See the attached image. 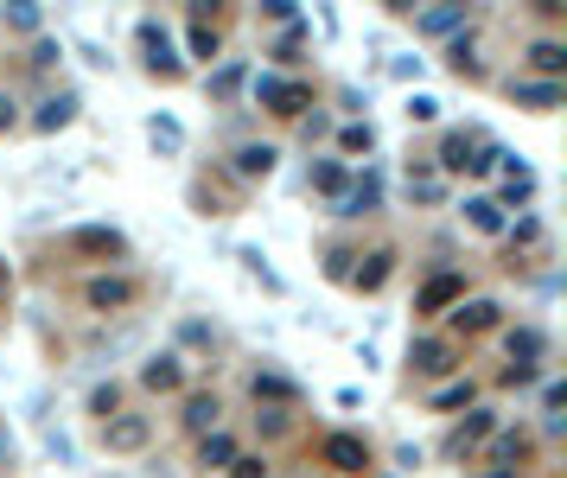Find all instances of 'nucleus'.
<instances>
[{"instance_id": "nucleus-14", "label": "nucleus", "mask_w": 567, "mask_h": 478, "mask_svg": "<svg viewBox=\"0 0 567 478\" xmlns=\"http://www.w3.org/2000/svg\"><path fill=\"white\" fill-rule=\"evenodd\" d=\"M542 357H548V338H542L536 326H517V332H510V364L542 370Z\"/></svg>"}, {"instance_id": "nucleus-34", "label": "nucleus", "mask_w": 567, "mask_h": 478, "mask_svg": "<svg viewBox=\"0 0 567 478\" xmlns=\"http://www.w3.org/2000/svg\"><path fill=\"white\" fill-rule=\"evenodd\" d=\"M459 402H472V383H446V389H434V408H459Z\"/></svg>"}, {"instance_id": "nucleus-11", "label": "nucleus", "mask_w": 567, "mask_h": 478, "mask_svg": "<svg viewBox=\"0 0 567 478\" xmlns=\"http://www.w3.org/2000/svg\"><path fill=\"white\" fill-rule=\"evenodd\" d=\"M408 364H415V377H446V370H453V345H446V338H415Z\"/></svg>"}, {"instance_id": "nucleus-13", "label": "nucleus", "mask_w": 567, "mask_h": 478, "mask_svg": "<svg viewBox=\"0 0 567 478\" xmlns=\"http://www.w3.org/2000/svg\"><path fill=\"white\" fill-rule=\"evenodd\" d=\"M274 160H281V153H274L268 141H249V147H236V179H268L274 173Z\"/></svg>"}, {"instance_id": "nucleus-32", "label": "nucleus", "mask_w": 567, "mask_h": 478, "mask_svg": "<svg viewBox=\"0 0 567 478\" xmlns=\"http://www.w3.org/2000/svg\"><path fill=\"white\" fill-rule=\"evenodd\" d=\"M115 402H122V389H115V383H96V389H90V415H96V421H109Z\"/></svg>"}, {"instance_id": "nucleus-18", "label": "nucleus", "mask_w": 567, "mask_h": 478, "mask_svg": "<svg viewBox=\"0 0 567 478\" xmlns=\"http://www.w3.org/2000/svg\"><path fill=\"white\" fill-rule=\"evenodd\" d=\"M376 204H383V185H376V179H357L351 192L338 198V217H370Z\"/></svg>"}, {"instance_id": "nucleus-37", "label": "nucleus", "mask_w": 567, "mask_h": 478, "mask_svg": "<svg viewBox=\"0 0 567 478\" xmlns=\"http://www.w3.org/2000/svg\"><path fill=\"white\" fill-rule=\"evenodd\" d=\"M434 115H440L434 96H408V122H434Z\"/></svg>"}, {"instance_id": "nucleus-7", "label": "nucleus", "mask_w": 567, "mask_h": 478, "mask_svg": "<svg viewBox=\"0 0 567 478\" xmlns=\"http://www.w3.org/2000/svg\"><path fill=\"white\" fill-rule=\"evenodd\" d=\"M453 300H466V275H453V268H446V275H434L421 287V300H415V313H446V306Z\"/></svg>"}, {"instance_id": "nucleus-27", "label": "nucleus", "mask_w": 567, "mask_h": 478, "mask_svg": "<svg viewBox=\"0 0 567 478\" xmlns=\"http://www.w3.org/2000/svg\"><path fill=\"white\" fill-rule=\"evenodd\" d=\"M446 64H453L459 77H485V64L472 58V39H453V45H446Z\"/></svg>"}, {"instance_id": "nucleus-31", "label": "nucleus", "mask_w": 567, "mask_h": 478, "mask_svg": "<svg viewBox=\"0 0 567 478\" xmlns=\"http://www.w3.org/2000/svg\"><path fill=\"white\" fill-rule=\"evenodd\" d=\"M192 58H217V26H204L198 7H192Z\"/></svg>"}, {"instance_id": "nucleus-24", "label": "nucleus", "mask_w": 567, "mask_h": 478, "mask_svg": "<svg viewBox=\"0 0 567 478\" xmlns=\"http://www.w3.org/2000/svg\"><path fill=\"white\" fill-rule=\"evenodd\" d=\"M529 453V434L517 428V434H497V447H491V466L497 472H517V466H510V459H523Z\"/></svg>"}, {"instance_id": "nucleus-35", "label": "nucleus", "mask_w": 567, "mask_h": 478, "mask_svg": "<svg viewBox=\"0 0 567 478\" xmlns=\"http://www.w3.org/2000/svg\"><path fill=\"white\" fill-rule=\"evenodd\" d=\"M351 262H357L351 249H332V255H325V275H332V281H351Z\"/></svg>"}, {"instance_id": "nucleus-15", "label": "nucleus", "mask_w": 567, "mask_h": 478, "mask_svg": "<svg viewBox=\"0 0 567 478\" xmlns=\"http://www.w3.org/2000/svg\"><path fill=\"white\" fill-rule=\"evenodd\" d=\"M185 428H192L198 440H204V434H217V428H223V402H217V396H204V389H198V396L185 402Z\"/></svg>"}, {"instance_id": "nucleus-1", "label": "nucleus", "mask_w": 567, "mask_h": 478, "mask_svg": "<svg viewBox=\"0 0 567 478\" xmlns=\"http://www.w3.org/2000/svg\"><path fill=\"white\" fill-rule=\"evenodd\" d=\"M134 39H141V64L153 77H179L185 64H179V45H173V32H166L160 20H141L134 26Z\"/></svg>"}, {"instance_id": "nucleus-6", "label": "nucleus", "mask_w": 567, "mask_h": 478, "mask_svg": "<svg viewBox=\"0 0 567 478\" xmlns=\"http://www.w3.org/2000/svg\"><path fill=\"white\" fill-rule=\"evenodd\" d=\"M77 109H83L77 90H58V96H45V102H39L32 128H39V134H58V128H71V122H77Z\"/></svg>"}, {"instance_id": "nucleus-30", "label": "nucleus", "mask_w": 567, "mask_h": 478, "mask_svg": "<svg viewBox=\"0 0 567 478\" xmlns=\"http://www.w3.org/2000/svg\"><path fill=\"white\" fill-rule=\"evenodd\" d=\"M338 147H345V153H370V147H376V128H370V122H345Z\"/></svg>"}, {"instance_id": "nucleus-40", "label": "nucleus", "mask_w": 567, "mask_h": 478, "mask_svg": "<svg viewBox=\"0 0 567 478\" xmlns=\"http://www.w3.org/2000/svg\"><path fill=\"white\" fill-rule=\"evenodd\" d=\"M58 58H64V51L51 45V39H39V51H32V64H39V71H45V64H58Z\"/></svg>"}, {"instance_id": "nucleus-9", "label": "nucleus", "mask_w": 567, "mask_h": 478, "mask_svg": "<svg viewBox=\"0 0 567 478\" xmlns=\"http://www.w3.org/2000/svg\"><path fill=\"white\" fill-rule=\"evenodd\" d=\"M255 96H262L274 115H300L306 109V83H287V77H262V83H255Z\"/></svg>"}, {"instance_id": "nucleus-29", "label": "nucleus", "mask_w": 567, "mask_h": 478, "mask_svg": "<svg viewBox=\"0 0 567 478\" xmlns=\"http://www.w3.org/2000/svg\"><path fill=\"white\" fill-rule=\"evenodd\" d=\"M294 402V383H287V377H274V370H262V377H255V402Z\"/></svg>"}, {"instance_id": "nucleus-20", "label": "nucleus", "mask_w": 567, "mask_h": 478, "mask_svg": "<svg viewBox=\"0 0 567 478\" xmlns=\"http://www.w3.org/2000/svg\"><path fill=\"white\" fill-rule=\"evenodd\" d=\"M313 192H325V198H345V192H351L345 160H319V166H313Z\"/></svg>"}, {"instance_id": "nucleus-16", "label": "nucleus", "mask_w": 567, "mask_h": 478, "mask_svg": "<svg viewBox=\"0 0 567 478\" xmlns=\"http://www.w3.org/2000/svg\"><path fill=\"white\" fill-rule=\"evenodd\" d=\"M198 466H204V472H230V466H236V440L223 434V428L204 434V440H198Z\"/></svg>"}, {"instance_id": "nucleus-28", "label": "nucleus", "mask_w": 567, "mask_h": 478, "mask_svg": "<svg viewBox=\"0 0 567 478\" xmlns=\"http://www.w3.org/2000/svg\"><path fill=\"white\" fill-rule=\"evenodd\" d=\"M236 262H243V268H249V275L262 281V287H274V294H281V275H274V268H268V255H262V249H243V255H236Z\"/></svg>"}, {"instance_id": "nucleus-3", "label": "nucleus", "mask_w": 567, "mask_h": 478, "mask_svg": "<svg viewBox=\"0 0 567 478\" xmlns=\"http://www.w3.org/2000/svg\"><path fill=\"white\" fill-rule=\"evenodd\" d=\"M319 459H325V466H332V472H364L370 466V447H364V440H357V434H325L319 440Z\"/></svg>"}, {"instance_id": "nucleus-39", "label": "nucleus", "mask_w": 567, "mask_h": 478, "mask_svg": "<svg viewBox=\"0 0 567 478\" xmlns=\"http://www.w3.org/2000/svg\"><path fill=\"white\" fill-rule=\"evenodd\" d=\"M510 236H517V243H529V249H536V243H542V224H536V217H523V224L510 230Z\"/></svg>"}, {"instance_id": "nucleus-5", "label": "nucleus", "mask_w": 567, "mask_h": 478, "mask_svg": "<svg viewBox=\"0 0 567 478\" xmlns=\"http://www.w3.org/2000/svg\"><path fill=\"white\" fill-rule=\"evenodd\" d=\"M64 249L71 255H128V236L109 230V224H83V230L64 236Z\"/></svg>"}, {"instance_id": "nucleus-17", "label": "nucleus", "mask_w": 567, "mask_h": 478, "mask_svg": "<svg viewBox=\"0 0 567 478\" xmlns=\"http://www.w3.org/2000/svg\"><path fill=\"white\" fill-rule=\"evenodd\" d=\"M497 313H504L497 300H459L453 326H459V332H491V326H497Z\"/></svg>"}, {"instance_id": "nucleus-4", "label": "nucleus", "mask_w": 567, "mask_h": 478, "mask_svg": "<svg viewBox=\"0 0 567 478\" xmlns=\"http://www.w3.org/2000/svg\"><path fill=\"white\" fill-rule=\"evenodd\" d=\"M83 300H90L96 313H122V306H134V300H141V287H134L128 275H96L90 287H83Z\"/></svg>"}, {"instance_id": "nucleus-42", "label": "nucleus", "mask_w": 567, "mask_h": 478, "mask_svg": "<svg viewBox=\"0 0 567 478\" xmlns=\"http://www.w3.org/2000/svg\"><path fill=\"white\" fill-rule=\"evenodd\" d=\"M0 300H7V262H0Z\"/></svg>"}, {"instance_id": "nucleus-25", "label": "nucleus", "mask_w": 567, "mask_h": 478, "mask_svg": "<svg viewBox=\"0 0 567 478\" xmlns=\"http://www.w3.org/2000/svg\"><path fill=\"white\" fill-rule=\"evenodd\" d=\"M510 96L529 102V109H555V102H561V83H510Z\"/></svg>"}, {"instance_id": "nucleus-21", "label": "nucleus", "mask_w": 567, "mask_h": 478, "mask_svg": "<svg viewBox=\"0 0 567 478\" xmlns=\"http://www.w3.org/2000/svg\"><path fill=\"white\" fill-rule=\"evenodd\" d=\"M529 64H536V71H542L548 83H555V77L567 71V45H555V39H536V45H529Z\"/></svg>"}, {"instance_id": "nucleus-19", "label": "nucleus", "mask_w": 567, "mask_h": 478, "mask_svg": "<svg viewBox=\"0 0 567 478\" xmlns=\"http://www.w3.org/2000/svg\"><path fill=\"white\" fill-rule=\"evenodd\" d=\"M370 268H351V287H364V294H376V287L389 281V268H395V249H376V255H364Z\"/></svg>"}, {"instance_id": "nucleus-2", "label": "nucleus", "mask_w": 567, "mask_h": 478, "mask_svg": "<svg viewBox=\"0 0 567 478\" xmlns=\"http://www.w3.org/2000/svg\"><path fill=\"white\" fill-rule=\"evenodd\" d=\"M147 440H153V421L147 415H109V421H102V447H109V453H141Z\"/></svg>"}, {"instance_id": "nucleus-23", "label": "nucleus", "mask_w": 567, "mask_h": 478, "mask_svg": "<svg viewBox=\"0 0 567 478\" xmlns=\"http://www.w3.org/2000/svg\"><path fill=\"white\" fill-rule=\"evenodd\" d=\"M147 141L160 147V153H179L185 147V128L173 122V115H147Z\"/></svg>"}, {"instance_id": "nucleus-43", "label": "nucleus", "mask_w": 567, "mask_h": 478, "mask_svg": "<svg viewBox=\"0 0 567 478\" xmlns=\"http://www.w3.org/2000/svg\"><path fill=\"white\" fill-rule=\"evenodd\" d=\"M485 478H517V472H485Z\"/></svg>"}, {"instance_id": "nucleus-22", "label": "nucleus", "mask_w": 567, "mask_h": 478, "mask_svg": "<svg viewBox=\"0 0 567 478\" xmlns=\"http://www.w3.org/2000/svg\"><path fill=\"white\" fill-rule=\"evenodd\" d=\"M466 224L472 230H485V236H504L510 224H504V211H497V198H472L466 204Z\"/></svg>"}, {"instance_id": "nucleus-33", "label": "nucleus", "mask_w": 567, "mask_h": 478, "mask_svg": "<svg viewBox=\"0 0 567 478\" xmlns=\"http://www.w3.org/2000/svg\"><path fill=\"white\" fill-rule=\"evenodd\" d=\"M7 26H20V32H39V26H45V13L32 7V0H20V7H7Z\"/></svg>"}, {"instance_id": "nucleus-8", "label": "nucleus", "mask_w": 567, "mask_h": 478, "mask_svg": "<svg viewBox=\"0 0 567 478\" xmlns=\"http://www.w3.org/2000/svg\"><path fill=\"white\" fill-rule=\"evenodd\" d=\"M491 428H497V415H491V408H472V415L459 421L453 434H446V453H453V459H466V453H472V447H478V440H485Z\"/></svg>"}, {"instance_id": "nucleus-41", "label": "nucleus", "mask_w": 567, "mask_h": 478, "mask_svg": "<svg viewBox=\"0 0 567 478\" xmlns=\"http://www.w3.org/2000/svg\"><path fill=\"white\" fill-rule=\"evenodd\" d=\"M13 122H20V115H13V102H7V96H0V134H7Z\"/></svg>"}, {"instance_id": "nucleus-38", "label": "nucleus", "mask_w": 567, "mask_h": 478, "mask_svg": "<svg viewBox=\"0 0 567 478\" xmlns=\"http://www.w3.org/2000/svg\"><path fill=\"white\" fill-rule=\"evenodd\" d=\"M236 77H243V64H223V71L211 77V90H217V96H230V90H236Z\"/></svg>"}, {"instance_id": "nucleus-44", "label": "nucleus", "mask_w": 567, "mask_h": 478, "mask_svg": "<svg viewBox=\"0 0 567 478\" xmlns=\"http://www.w3.org/2000/svg\"><path fill=\"white\" fill-rule=\"evenodd\" d=\"M0 453H7V434H0Z\"/></svg>"}, {"instance_id": "nucleus-12", "label": "nucleus", "mask_w": 567, "mask_h": 478, "mask_svg": "<svg viewBox=\"0 0 567 478\" xmlns=\"http://www.w3.org/2000/svg\"><path fill=\"white\" fill-rule=\"evenodd\" d=\"M459 26H472V13H466V7H427L421 20H415V32H427V39H453Z\"/></svg>"}, {"instance_id": "nucleus-36", "label": "nucleus", "mask_w": 567, "mask_h": 478, "mask_svg": "<svg viewBox=\"0 0 567 478\" xmlns=\"http://www.w3.org/2000/svg\"><path fill=\"white\" fill-rule=\"evenodd\" d=\"M230 478H274V472H268V459H243V453H236V466H230Z\"/></svg>"}, {"instance_id": "nucleus-26", "label": "nucleus", "mask_w": 567, "mask_h": 478, "mask_svg": "<svg viewBox=\"0 0 567 478\" xmlns=\"http://www.w3.org/2000/svg\"><path fill=\"white\" fill-rule=\"evenodd\" d=\"M536 198V173H529V166H510V179H504V204H529ZM504 204H497V211H504Z\"/></svg>"}, {"instance_id": "nucleus-10", "label": "nucleus", "mask_w": 567, "mask_h": 478, "mask_svg": "<svg viewBox=\"0 0 567 478\" xmlns=\"http://www.w3.org/2000/svg\"><path fill=\"white\" fill-rule=\"evenodd\" d=\"M141 383L160 389V396H166V389H179V383H185V357H179V351H153L147 364H141Z\"/></svg>"}]
</instances>
